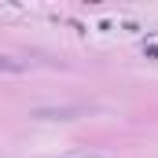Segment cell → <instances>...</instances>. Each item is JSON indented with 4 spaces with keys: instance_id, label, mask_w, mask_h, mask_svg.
Here are the masks:
<instances>
[{
    "instance_id": "cell-1",
    "label": "cell",
    "mask_w": 158,
    "mask_h": 158,
    "mask_svg": "<svg viewBox=\"0 0 158 158\" xmlns=\"http://www.w3.org/2000/svg\"><path fill=\"white\" fill-rule=\"evenodd\" d=\"M77 114H81V107H37L33 110V118H59V121H70Z\"/></svg>"
},
{
    "instance_id": "cell-2",
    "label": "cell",
    "mask_w": 158,
    "mask_h": 158,
    "mask_svg": "<svg viewBox=\"0 0 158 158\" xmlns=\"http://www.w3.org/2000/svg\"><path fill=\"white\" fill-rule=\"evenodd\" d=\"M0 70H26V63H19V59H7V55H0Z\"/></svg>"
},
{
    "instance_id": "cell-3",
    "label": "cell",
    "mask_w": 158,
    "mask_h": 158,
    "mask_svg": "<svg viewBox=\"0 0 158 158\" xmlns=\"http://www.w3.org/2000/svg\"><path fill=\"white\" fill-rule=\"evenodd\" d=\"M66 158H107V155H66Z\"/></svg>"
}]
</instances>
